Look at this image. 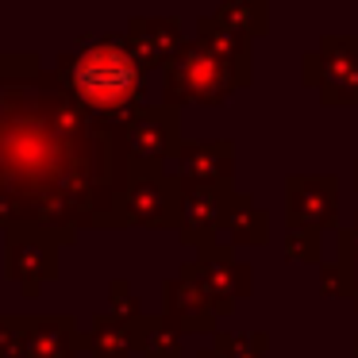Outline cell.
<instances>
[{
  "mask_svg": "<svg viewBox=\"0 0 358 358\" xmlns=\"http://www.w3.org/2000/svg\"><path fill=\"white\" fill-rule=\"evenodd\" d=\"M131 170L124 127L85 112L35 55L0 50V227H39L58 243L124 227Z\"/></svg>",
  "mask_w": 358,
  "mask_h": 358,
  "instance_id": "6da1fadb",
  "label": "cell"
},
{
  "mask_svg": "<svg viewBox=\"0 0 358 358\" xmlns=\"http://www.w3.org/2000/svg\"><path fill=\"white\" fill-rule=\"evenodd\" d=\"M58 81L70 89V96L85 112L120 124L143 108V93H147V73L124 47V39H93L70 55H58L55 66Z\"/></svg>",
  "mask_w": 358,
  "mask_h": 358,
  "instance_id": "7a4b0ae2",
  "label": "cell"
},
{
  "mask_svg": "<svg viewBox=\"0 0 358 358\" xmlns=\"http://www.w3.org/2000/svg\"><path fill=\"white\" fill-rule=\"evenodd\" d=\"M243 81L212 58L201 43H185L170 62L162 66V104L181 112V104H224L239 93Z\"/></svg>",
  "mask_w": 358,
  "mask_h": 358,
  "instance_id": "3957f363",
  "label": "cell"
},
{
  "mask_svg": "<svg viewBox=\"0 0 358 358\" xmlns=\"http://www.w3.org/2000/svg\"><path fill=\"white\" fill-rule=\"evenodd\" d=\"M301 81L324 104H358V35H324L301 58Z\"/></svg>",
  "mask_w": 358,
  "mask_h": 358,
  "instance_id": "277c9868",
  "label": "cell"
},
{
  "mask_svg": "<svg viewBox=\"0 0 358 358\" xmlns=\"http://www.w3.org/2000/svg\"><path fill=\"white\" fill-rule=\"evenodd\" d=\"M124 227H173L181 224V181L162 166H135L124 189Z\"/></svg>",
  "mask_w": 358,
  "mask_h": 358,
  "instance_id": "5b68a950",
  "label": "cell"
},
{
  "mask_svg": "<svg viewBox=\"0 0 358 358\" xmlns=\"http://www.w3.org/2000/svg\"><path fill=\"white\" fill-rule=\"evenodd\" d=\"M4 266L8 278L20 285L24 296H39V289L50 278H58V247L55 235L39 227H4Z\"/></svg>",
  "mask_w": 358,
  "mask_h": 358,
  "instance_id": "8992f818",
  "label": "cell"
},
{
  "mask_svg": "<svg viewBox=\"0 0 358 358\" xmlns=\"http://www.w3.org/2000/svg\"><path fill=\"white\" fill-rule=\"evenodd\" d=\"M124 143L135 166H162L181 147V112L170 104H143L124 120Z\"/></svg>",
  "mask_w": 358,
  "mask_h": 358,
  "instance_id": "52a82bcc",
  "label": "cell"
},
{
  "mask_svg": "<svg viewBox=\"0 0 358 358\" xmlns=\"http://www.w3.org/2000/svg\"><path fill=\"white\" fill-rule=\"evenodd\" d=\"M193 273H196V281H201V289H204V296H208L216 320L231 316L235 304H239L243 296H250V289H255L250 266L239 262V258L231 255V247H224V243H212V247L196 250Z\"/></svg>",
  "mask_w": 358,
  "mask_h": 358,
  "instance_id": "ba28073f",
  "label": "cell"
},
{
  "mask_svg": "<svg viewBox=\"0 0 358 358\" xmlns=\"http://www.w3.org/2000/svg\"><path fill=\"white\" fill-rule=\"evenodd\" d=\"M339 220V178L335 173H289L285 178V227L331 231Z\"/></svg>",
  "mask_w": 358,
  "mask_h": 358,
  "instance_id": "9c48e42d",
  "label": "cell"
},
{
  "mask_svg": "<svg viewBox=\"0 0 358 358\" xmlns=\"http://www.w3.org/2000/svg\"><path fill=\"white\" fill-rule=\"evenodd\" d=\"M162 320L178 335H216V312H212L201 281H196L193 262H185L178 278L162 285Z\"/></svg>",
  "mask_w": 358,
  "mask_h": 358,
  "instance_id": "30bf717a",
  "label": "cell"
},
{
  "mask_svg": "<svg viewBox=\"0 0 358 358\" xmlns=\"http://www.w3.org/2000/svg\"><path fill=\"white\" fill-rule=\"evenodd\" d=\"M235 185H181V224L178 235L189 247H212L220 243V224H224L227 201H231Z\"/></svg>",
  "mask_w": 358,
  "mask_h": 358,
  "instance_id": "8fae6325",
  "label": "cell"
},
{
  "mask_svg": "<svg viewBox=\"0 0 358 358\" xmlns=\"http://www.w3.org/2000/svg\"><path fill=\"white\" fill-rule=\"evenodd\" d=\"M178 173L181 185H231L235 178V143L231 139H196L181 143L178 155Z\"/></svg>",
  "mask_w": 358,
  "mask_h": 358,
  "instance_id": "7c38bea8",
  "label": "cell"
},
{
  "mask_svg": "<svg viewBox=\"0 0 358 358\" xmlns=\"http://www.w3.org/2000/svg\"><path fill=\"white\" fill-rule=\"evenodd\" d=\"M124 47L131 50V58L139 62V70H155L166 66L181 47H185V35H181V20L178 16H135L127 24Z\"/></svg>",
  "mask_w": 358,
  "mask_h": 358,
  "instance_id": "4fadbf2b",
  "label": "cell"
},
{
  "mask_svg": "<svg viewBox=\"0 0 358 358\" xmlns=\"http://www.w3.org/2000/svg\"><path fill=\"white\" fill-rule=\"evenodd\" d=\"M81 331L73 316H24V358H78Z\"/></svg>",
  "mask_w": 358,
  "mask_h": 358,
  "instance_id": "5bb4252c",
  "label": "cell"
},
{
  "mask_svg": "<svg viewBox=\"0 0 358 358\" xmlns=\"http://www.w3.org/2000/svg\"><path fill=\"white\" fill-rule=\"evenodd\" d=\"M193 43H201L212 58H220V62L243 81V89L250 85V78H255V66H250V39H243V35L220 27L212 16H201L196 20V39Z\"/></svg>",
  "mask_w": 358,
  "mask_h": 358,
  "instance_id": "9a60e30c",
  "label": "cell"
},
{
  "mask_svg": "<svg viewBox=\"0 0 358 358\" xmlns=\"http://www.w3.org/2000/svg\"><path fill=\"white\" fill-rule=\"evenodd\" d=\"M220 231L227 235L231 247H262V243L270 239V216L258 208L250 193L231 189V201H227V212H224Z\"/></svg>",
  "mask_w": 358,
  "mask_h": 358,
  "instance_id": "2e32d148",
  "label": "cell"
},
{
  "mask_svg": "<svg viewBox=\"0 0 358 358\" xmlns=\"http://www.w3.org/2000/svg\"><path fill=\"white\" fill-rule=\"evenodd\" d=\"M81 347L89 350L93 358H131V327H124L120 320H112L108 312L93 316V327L81 339Z\"/></svg>",
  "mask_w": 358,
  "mask_h": 358,
  "instance_id": "e0dca14e",
  "label": "cell"
},
{
  "mask_svg": "<svg viewBox=\"0 0 358 358\" xmlns=\"http://www.w3.org/2000/svg\"><path fill=\"white\" fill-rule=\"evenodd\" d=\"M212 20L227 31L243 35V39H255V35H266V27H270V8H266V0H227L212 12Z\"/></svg>",
  "mask_w": 358,
  "mask_h": 358,
  "instance_id": "ac0fdd59",
  "label": "cell"
},
{
  "mask_svg": "<svg viewBox=\"0 0 358 358\" xmlns=\"http://www.w3.org/2000/svg\"><path fill=\"white\" fill-rule=\"evenodd\" d=\"M131 347L143 358H181V335L162 316H143L131 327Z\"/></svg>",
  "mask_w": 358,
  "mask_h": 358,
  "instance_id": "d6986e66",
  "label": "cell"
},
{
  "mask_svg": "<svg viewBox=\"0 0 358 358\" xmlns=\"http://www.w3.org/2000/svg\"><path fill=\"white\" fill-rule=\"evenodd\" d=\"M285 258L301 266H320L324 262V235L312 227H285Z\"/></svg>",
  "mask_w": 358,
  "mask_h": 358,
  "instance_id": "ffe728a7",
  "label": "cell"
},
{
  "mask_svg": "<svg viewBox=\"0 0 358 358\" xmlns=\"http://www.w3.org/2000/svg\"><path fill=\"white\" fill-rule=\"evenodd\" d=\"M266 339L262 331H250V335H227V331H216L212 335V350L220 358H266Z\"/></svg>",
  "mask_w": 358,
  "mask_h": 358,
  "instance_id": "44dd1931",
  "label": "cell"
},
{
  "mask_svg": "<svg viewBox=\"0 0 358 358\" xmlns=\"http://www.w3.org/2000/svg\"><path fill=\"white\" fill-rule=\"evenodd\" d=\"M108 316L112 320H120L124 327H135L143 320V308H139V296L131 293V285L127 281H112V289H108Z\"/></svg>",
  "mask_w": 358,
  "mask_h": 358,
  "instance_id": "7402d4cb",
  "label": "cell"
},
{
  "mask_svg": "<svg viewBox=\"0 0 358 358\" xmlns=\"http://www.w3.org/2000/svg\"><path fill=\"white\" fill-rule=\"evenodd\" d=\"M320 296L327 301H355V281L339 262H320Z\"/></svg>",
  "mask_w": 358,
  "mask_h": 358,
  "instance_id": "603a6c76",
  "label": "cell"
},
{
  "mask_svg": "<svg viewBox=\"0 0 358 358\" xmlns=\"http://www.w3.org/2000/svg\"><path fill=\"white\" fill-rule=\"evenodd\" d=\"M0 358H24V316H0Z\"/></svg>",
  "mask_w": 358,
  "mask_h": 358,
  "instance_id": "cb8c5ba5",
  "label": "cell"
},
{
  "mask_svg": "<svg viewBox=\"0 0 358 358\" xmlns=\"http://www.w3.org/2000/svg\"><path fill=\"white\" fill-rule=\"evenodd\" d=\"M355 189H358V158H355Z\"/></svg>",
  "mask_w": 358,
  "mask_h": 358,
  "instance_id": "d4e9b609",
  "label": "cell"
},
{
  "mask_svg": "<svg viewBox=\"0 0 358 358\" xmlns=\"http://www.w3.org/2000/svg\"><path fill=\"white\" fill-rule=\"evenodd\" d=\"M355 358H358V335H355Z\"/></svg>",
  "mask_w": 358,
  "mask_h": 358,
  "instance_id": "484cf974",
  "label": "cell"
}]
</instances>
